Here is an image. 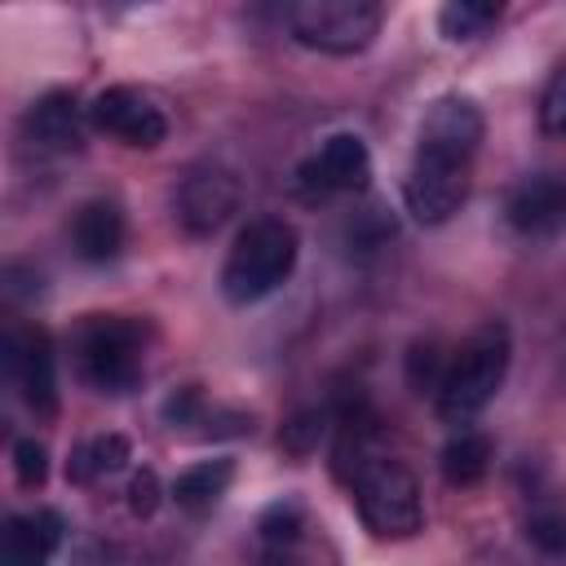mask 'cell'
<instances>
[{
  "instance_id": "7",
  "label": "cell",
  "mask_w": 566,
  "mask_h": 566,
  "mask_svg": "<svg viewBox=\"0 0 566 566\" xmlns=\"http://www.w3.org/2000/svg\"><path fill=\"white\" fill-rule=\"evenodd\" d=\"M256 566H336V548L310 509L283 495L256 522Z\"/></svg>"
},
{
  "instance_id": "21",
  "label": "cell",
  "mask_w": 566,
  "mask_h": 566,
  "mask_svg": "<svg viewBox=\"0 0 566 566\" xmlns=\"http://www.w3.org/2000/svg\"><path fill=\"white\" fill-rule=\"evenodd\" d=\"M539 119H544L548 133L566 137V71L553 75V84H548V93H544V106H539Z\"/></svg>"
},
{
  "instance_id": "16",
  "label": "cell",
  "mask_w": 566,
  "mask_h": 566,
  "mask_svg": "<svg viewBox=\"0 0 566 566\" xmlns=\"http://www.w3.org/2000/svg\"><path fill=\"white\" fill-rule=\"evenodd\" d=\"M230 478H234V464H230V460H199V464H190L186 473H177L172 500H177L181 509H212V504L226 495Z\"/></svg>"
},
{
  "instance_id": "2",
  "label": "cell",
  "mask_w": 566,
  "mask_h": 566,
  "mask_svg": "<svg viewBox=\"0 0 566 566\" xmlns=\"http://www.w3.org/2000/svg\"><path fill=\"white\" fill-rule=\"evenodd\" d=\"M336 469L349 482L358 517L376 539H411L424 526L416 473L394 451H385L376 433H345V442L336 447Z\"/></svg>"
},
{
  "instance_id": "10",
  "label": "cell",
  "mask_w": 566,
  "mask_h": 566,
  "mask_svg": "<svg viewBox=\"0 0 566 566\" xmlns=\"http://www.w3.org/2000/svg\"><path fill=\"white\" fill-rule=\"evenodd\" d=\"M367 181H371V155H367L363 137H354V133H332V137L296 168V186H301L310 199L349 195V190H363Z\"/></svg>"
},
{
  "instance_id": "17",
  "label": "cell",
  "mask_w": 566,
  "mask_h": 566,
  "mask_svg": "<svg viewBox=\"0 0 566 566\" xmlns=\"http://www.w3.org/2000/svg\"><path fill=\"white\" fill-rule=\"evenodd\" d=\"M491 469V442L486 433H473V429H460L447 447H442V478L451 486H473L482 482Z\"/></svg>"
},
{
  "instance_id": "15",
  "label": "cell",
  "mask_w": 566,
  "mask_h": 566,
  "mask_svg": "<svg viewBox=\"0 0 566 566\" xmlns=\"http://www.w3.org/2000/svg\"><path fill=\"white\" fill-rule=\"evenodd\" d=\"M71 243H75L80 261H88V265L115 261L119 248H124V212H119V203H111V199H88V203L75 212V221H71Z\"/></svg>"
},
{
  "instance_id": "22",
  "label": "cell",
  "mask_w": 566,
  "mask_h": 566,
  "mask_svg": "<svg viewBox=\"0 0 566 566\" xmlns=\"http://www.w3.org/2000/svg\"><path fill=\"white\" fill-rule=\"evenodd\" d=\"M128 509H133L137 517H150V513L159 509V478H155L150 469L133 473V482H128Z\"/></svg>"
},
{
  "instance_id": "20",
  "label": "cell",
  "mask_w": 566,
  "mask_h": 566,
  "mask_svg": "<svg viewBox=\"0 0 566 566\" xmlns=\"http://www.w3.org/2000/svg\"><path fill=\"white\" fill-rule=\"evenodd\" d=\"M13 473H18V482L31 491V486H44V478H49V451L35 442V438H22L18 447H13Z\"/></svg>"
},
{
  "instance_id": "3",
  "label": "cell",
  "mask_w": 566,
  "mask_h": 566,
  "mask_svg": "<svg viewBox=\"0 0 566 566\" xmlns=\"http://www.w3.org/2000/svg\"><path fill=\"white\" fill-rule=\"evenodd\" d=\"M509 327L504 323H486L478 327L451 358V367L442 371L438 380V416L451 420V424H464L473 420L504 385L509 376Z\"/></svg>"
},
{
  "instance_id": "12",
  "label": "cell",
  "mask_w": 566,
  "mask_h": 566,
  "mask_svg": "<svg viewBox=\"0 0 566 566\" xmlns=\"http://www.w3.org/2000/svg\"><path fill=\"white\" fill-rule=\"evenodd\" d=\"M509 226L526 239L557 234L566 226V177L562 172H535L509 195Z\"/></svg>"
},
{
  "instance_id": "4",
  "label": "cell",
  "mask_w": 566,
  "mask_h": 566,
  "mask_svg": "<svg viewBox=\"0 0 566 566\" xmlns=\"http://www.w3.org/2000/svg\"><path fill=\"white\" fill-rule=\"evenodd\" d=\"M296 265V230L283 217H256L239 230L226 265H221V292L230 305H252L270 296Z\"/></svg>"
},
{
  "instance_id": "14",
  "label": "cell",
  "mask_w": 566,
  "mask_h": 566,
  "mask_svg": "<svg viewBox=\"0 0 566 566\" xmlns=\"http://www.w3.org/2000/svg\"><path fill=\"white\" fill-rule=\"evenodd\" d=\"M22 128H27V142L40 146V150H49V155H71V150L84 146V111L62 88H53L40 102H31Z\"/></svg>"
},
{
  "instance_id": "5",
  "label": "cell",
  "mask_w": 566,
  "mask_h": 566,
  "mask_svg": "<svg viewBox=\"0 0 566 566\" xmlns=\"http://www.w3.org/2000/svg\"><path fill=\"white\" fill-rule=\"evenodd\" d=\"M80 376L102 394H128L142 380V327L119 314H88L75 332Z\"/></svg>"
},
{
  "instance_id": "11",
  "label": "cell",
  "mask_w": 566,
  "mask_h": 566,
  "mask_svg": "<svg viewBox=\"0 0 566 566\" xmlns=\"http://www.w3.org/2000/svg\"><path fill=\"white\" fill-rule=\"evenodd\" d=\"M239 208V181L230 168L221 164H203L195 172H186L181 190H177V217L190 234H212L226 226V217Z\"/></svg>"
},
{
  "instance_id": "1",
  "label": "cell",
  "mask_w": 566,
  "mask_h": 566,
  "mask_svg": "<svg viewBox=\"0 0 566 566\" xmlns=\"http://www.w3.org/2000/svg\"><path fill=\"white\" fill-rule=\"evenodd\" d=\"M482 128L486 124H482L478 102L460 93H447L424 111L416 159L402 181V199L416 221L442 226L447 217L460 212L473 186V155L482 146Z\"/></svg>"
},
{
  "instance_id": "8",
  "label": "cell",
  "mask_w": 566,
  "mask_h": 566,
  "mask_svg": "<svg viewBox=\"0 0 566 566\" xmlns=\"http://www.w3.org/2000/svg\"><path fill=\"white\" fill-rule=\"evenodd\" d=\"M0 363H4V376L18 389V398L35 416L57 411V367H53L49 336L40 327H9L0 340Z\"/></svg>"
},
{
  "instance_id": "19",
  "label": "cell",
  "mask_w": 566,
  "mask_h": 566,
  "mask_svg": "<svg viewBox=\"0 0 566 566\" xmlns=\"http://www.w3.org/2000/svg\"><path fill=\"white\" fill-rule=\"evenodd\" d=\"M500 18V4H486V0H451L442 4L438 13V27L447 40H478L486 35V27H495Z\"/></svg>"
},
{
  "instance_id": "18",
  "label": "cell",
  "mask_w": 566,
  "mask_h": 566,
  "mask_svg": "<svg viewBox=\"0 0 566 566\" xmlns=\"http://www.w3.org/2000/svg\"><path fill=\"white\" fill-rule=\"evenodd\" d=\"M124 460H128V438H119V433H97V438H88L84 447H75L66 473H71V482H97V478L124 469Z\"/></svg>"
},
{
  "instance_id": "9",
  "label": "cell",
  "mask_w": 566,
  "mask_h": 566,
  "mask_svg": "<svg viewBox=\"0 0 566 566\" xmlns=\"http://www.w3.org/2000/svg\"><path fill=\"white\" fill-rule=\"evenodd\" d=\"M88 119H93L102 133H111V137H119L124 146H137V150H150V146H159V142L168 137V115H164V106H159L150 93L133 88V84H111V88H102V93L93 97V106H88Z\"/></svg>"
},
{
  "instance_id": "6",
  "label": "cell",
  "mask_w": 566,
  "mask_h": 566,
  "mask_svg": "<svg viewBox=\"0 0 566 566\" xmlns=\"http://www.w3.org/2000/svg\"><path fill=\"white\" fill-rule=\"evenodd\" d=\"M380 4L376 0H296L287 4V31L305 49L318 53H363L380 31Z\"/></svg>"
},
{
  "instance_id": "13",
  "label": "cell",
  "mask_w": 566,
  "mask_h": 566,
  "mask_svg": "<svg viewBox=\"0 0 566 566\" xmlns=\"http://www.w3.org/2000/svg\"><path fill=\"white\" fill-rule=\"evenodd\" d=\"M66 522L57 509H35V513H13L0 535V566H49L53 553L62 548Z\"/></svg>"
}]
</instances>
